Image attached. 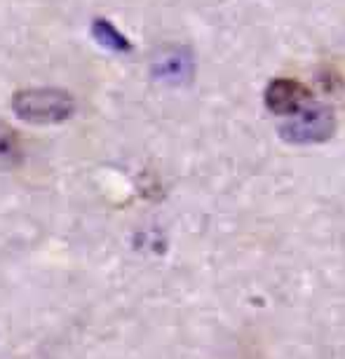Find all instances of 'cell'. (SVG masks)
Masks as SVG:
<instances>
[{
  "instance_id": "6da1fadb",
  "label": "cell",
  "mask_w": 345,
  "mask_h": 359,
  "mask_svg": "<svg viewBox=\"0 0 345 359\" xmlns=\"http://www.w3.org/2000/svg\"><path fill=\"white\" fill-rule=\"evenodd\" d=\"M12 111L29 125H59L76 113V99L57 87H31L12 97Z\"/></svg>"
},
{
  "instance_id": "7a4b0ae2",
  "label": "cell",
  "mask_w": 345,
  "mask_h": 359,
  "mask_svg": "<svg viewBox=\"0 0 345 359\" xmlns=\"http://www.w3.org/2000/svg\"><path fill=\"white\" fill-rule=\"evenodd\" d=\"M306 97V87L292 78H277L266 90V104L275 113H296L303 106Z\"/></svg>"
},
{
  "instance_id": "3957f363",
  "label": "cell",
  "mask_w": 345,
  "mask_h": 359,
  "mask_svg": "<svg viewBox=\"0 0 345 359\" xmlns=\"http://www.w3.org/2000/svg\"><path fill=\"white\" fill-rule=\"evenodd\" d=\"M92 36L101 47H106V50H111V52H130L132 50L130 40H127L123 33L104 17H99L92 22Z\"/></svg>"
},
{
  "instance_id": "277c9868",
  "label": "cell",
  "mask_w": 345,
  "mask_h": 359,
  "mask_svg": "<svg viewBox=\"0 0 345 359\" xmlns=\"http://www.w3.org/2000/svg\"><path fill=\"white\" fill-rule=\"evenodd\" d=\"M22 160V146L15 130L0 125V169H8Z\"/></svg>"
}]
</instances>
